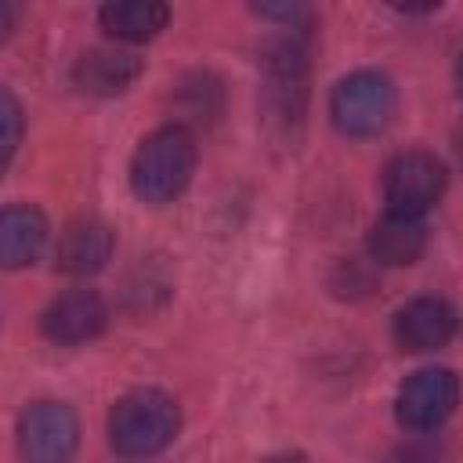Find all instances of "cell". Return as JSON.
Listing matches in <instances>:
<instances>
[{
	"instance_id": "cell-1",
	"label": "cell",
	"mask_w": 463,
	"mask_h": 463,
	"mask_svg": "<svg viewBox=\"0 0 463 463\" xmlns=\"http://www.w3.org/2000/svg\"><path fill=\"white\" fill-rule=\"evenodd\" d=\"M181 430V409L166 391L137 387L109 412V445L127 459L159 456Z\"/></svg>"
},
{
	"instance_id": "cell-2",
	"label": "cell",
	"mask_w": 463,
	"mask_h": 463,
	"mask_svg": "<svg viewBox=\"0 0 463 463\" xmlns=\"http://www.w3.org/2000/svg\"><path fill=\"white\" fill-rule=\"evenodd\" d=\"M192 174H195V137L177 123L152 130L130 159V188L148 206L174 203L188 188Z\"/></svg>"
},
{
	"instance_id": "cell-3",
	"label": "cell",
	"mask_w": 463,
	"mask_h": 463,
	"mask_svg": "<svg viewBox=\"0 0 463 463\" xmlns=\"http://www.w3.org/2000/svg\"><path fill=\"white\" fill-rule=\"evenodd\" d=\"M394 83L376 69H358L344 76L329 94L333 127L347 137H376L394 119Z\"/></svg>"
},
{
	"instance_id": "cell-4",
	"label": "cell",
	"mask_w": 463,
	"mask_h": 463,
	"mask_svg": "<svg viewBox=\"0 0 463 463\" xmlns=\"http://www.w3.org/2000/svg\"><path fill=\"white\" fill-rule=\"evenodd\" d=\"M445 163L427 152V148H409V152H398L387 170H383V203H387V213H398V217H420L441 199L445 192Z\"/></svg>"
},
{
	"instance_id": "cell-5",
	"label": "cell",
	"mask_w": 463,
	"mask_h": 463,
	"mask_svg": "<svg viewBox=\"0 0 463 463\" xmlns=\"http://www.w3.org/2000/svg\"><path fill=\"white\" fill-rule=\"evenodd\" d=\"M459 405V376L445 365L416 369L394 394V416L405 430H434Z\"/></svg>"
},
{
	"instance_id": "cell-6",
	"label": "cell",
	"mask_w": 463,
	"mask_h": 463,
	"mask_svg": "<svg viewBox=\"0 0 463 463\" xmlns=\"http://www.w3.org/2000/svg\"><path fill=\"white\" fill-rule=\"evenodd\" d=\"M80 445V420L65 402H33L18 416V449L25 463H69Z\"/></svg>"
},
{
	"instance_id": "cell-7",
	"label": "cell",
	"mask_w": 463,
	"mask_h": 463,
	"mask_svg": "<svg viewBox=\"0 0 463 463\" xmlns=\"http://www.w3.org/2000/svg\"><path fill=\"white\" fill-rule=\"evenodd\" d=\"M264 94L268 112L279 123H300L307 98V51L300 43V29L286 40H275L264 51Z\"/></svg>"
},
{
	"instance_id": "cell-8",
	"label": "cell",
	"mask_w": 463,
	"mask_h": 463,
	"mask_svg": "<svg viewBox=\"0 0 463 463\" xmlns=\"http://www.w3.org/2000/svg\"><path fill=\"white\" fill-rule=\"evenodd\" d=\"M456 307L445 297H416L394 315V344L409 354L438 351L456 336Z\"/></svg>"
},
{
	"instance_id": "cell-9",
	"label": "cell",
	"mask_w": 463,
	"mask_h": 463,
	"mask_svg": "<svg viewBox=\"0 0 463 463\" xmlns=\"http://www.w3.org/2000/svg\"><path fill=\"white\" fill-rule=\"evenodd\" d=\"M105 300L94 289H69L43 307L40 329L54 344H83L105 329Z\"/></svg>"
},
{
	"instance_id": "cell-10",
	"label": "cell",
	"mask_w": 463,
	"mask_h": 463,
	"mask_svg": "<svg viewBox=\"0 0 463 463\" xmlns=\"http://www.w3.org/2000/svg\"><path fill=\"white\" fill-rule=\"evenodd\" d=\"M145 72V61L130 51H119V47H98V51H87L80 54L76 69H72V80L83 94H98V98H116L123 94L137 76Z\"/></svg>"
},
{
	"instance_id": "cell-11",
	"label": "cell",
	"mask_w": 463,
	"mask_h": 463,
	"mask_svg": "<svg viewBox=\"0 0 463 463\" xmlns=\"http://www.w3.org/2000/svg\"><path fill=\"white\" fill-rule=\"evenodd\" d=\"M47 246V217L29 203H11L0 213V260L18 271L29 268Z\"/></svg>"
},
{
	"instance_id": "cell-12",
	"label": "cell",
	"mask_w": 463,
	"mask_h": 463,
	"mask_svg": "<svg viewBox=\"0 0 463 463\" xmlns=\"http://www.w3.org/2000/svg\"><path fill=\"white\" fill-rule=\"evenodd\" d=\"M116 250V239H112V228L101 224V221H72L61 239H58V268L65 275H94L109 264Z\"/></svg>"
},
{
	"instance_id": "cell-13",
	"label": "cell",
	"mask_w": 463,
	"mask_h": 463,
	"mask_svg": "<svg viewBox=\"0 0 463 463\" xmlns=\"http://www.w3.org/2000/svg\"><path fill=\"white\" fill-rule=\"evenodd\" d=\"M423 250H427V224L420 217L383 213L369 232V253L376 264H387V268L416 264Z\"/></svg>"
},
{
	"instance_id": "cell-14",
	"label": "cell",
	"mask_w": 463,
	"mask_h": 463,
	"mask_svg": "<svg viewBox=\"0 0 463 463\" xmlns=\"http://www.w3.org/2000/svg\"><path fill=\"white\" fill-rule=\"evenodd\" d=\"M166 18H170L166 4H156V0H116L98 11L101 29L119 43H145L159 36Z\"/></svg>"
},
{
	"instance_id": "cell-15",
	"label": "cell",
	"mask_w": 463,
	"mask_h": 463,
	"mask_svg": "<svg viewBox=\"0 0 463 463\" xmlns=\"http://www.w3.org/2000/svg\"><path fill=\"white\" fill-rule=\"evenodd\" d=\"M18 141H22V109L11 90H0V159H4V166L11 163Z\"/></svg>"
},
{
	"instance_id": "cell-16",
	"label": "cell",
	"mask_w": 463,
	"mask_h": 463,
	"mask_svg": "<svg viewBox=\"0 0 463 463\" xmlns=\"http://www.w3.org/2000/svg\"><path fill=\"white\" fill-rule=\"evenodd\" d=\"M264 463H307V459L297 456V452H289V456H271V459H264Z\"/></svg>"
},
{
	"instance_id": "cell-17",
	"label": "cell",
	"mask_w": 463,
	"mask_h": 463,
	"mask_svg": "<svg viewBox=\"0 0 463 463\" xmlns=\"http://www.w3.org/2000/svg\"><path fill=\"white\" fill-rule=\"evenodd\" d=\"M456 90H459V98H463V54H459V61H456Z\"/></svg>"
}]
</instances>
